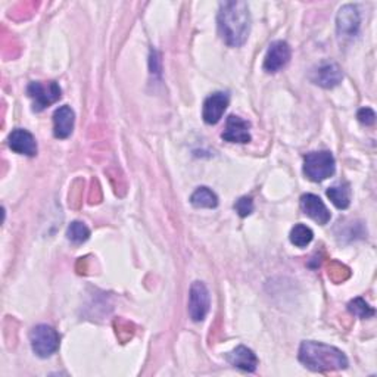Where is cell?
Wrapping results in <instances>:
<instances>
[{"instance_id":"1","label":"cell","mask_w":377,"mask_h":377,"mask_svg":"<svg viewBox=\"0 0 377 377\" xmlns=\"http://www.w3.org/2000/svg\"><path fill=\"white\" fill-rule=\"evenodd\" d=\"M218 33L228 46L239 48L250 31V14L245 2H223L218 11Z\"/></svg>"},{"instance_id":"10","label":"cell","mask_w":377,"mask_h":377,"mask_svg":"<svg viewBox=\"0 0 377 377\" xmlns=\"http://www.w3.org/2000/svg\"><path fill=\"white\" fill-rule=\"evenodd\" d=\"M342 78H344L342 70L338 64H334V62H326V64H322L311 74V80L314 85L324 89L336 87L342 81Z\"/></svg>"},{"instance_id":"13","label":"cell","mask_w":377,"mask_h":377,"mask_svg":"<svg viewBox=\"0 0 377 377\" xmlns=\"http://www.w3.org/2000/svg\"><path fill=\"white\" fill-rule=\"evenodd\" d=\"M8 142H9V148L19 155H26V156L37 155V142L34 136L24 129L14 130L9 134Z\"/></svg>"},{"instance_id":"20","label":"cell","mask_w":377,"mask_h":377,"mask_svg":"<svg viewBox=\"0 0 377 377\" xmlns=\"http://www.w3.org/2000/svg\"><path fill=\"white\" fill-rule=\"evenodd\" d=\"M348 309L360 319H370L374 316V309L363 299V298H355L348 304Z\"/></svg>"},{"instance_id":"11","label":"cell","mask_w":377,"mask_h":377,"mask_svg":"<svg viewBox=\"0 0 377 377\" xmlns=\"http://www.w3.org/2000/svg\"><path fill=\"white\" fill-rule=\"evenodd\" d=\"M250 124L238 115H230L221 137L230 143H249Z\"/></svg>"},{"instance_id":"8","label":"cell","mask_w":377,"mask_h":377,"mask_svg":"<svg viewBox=\"0 0 377 377\" xmlns=\"http://www.w3.org/2000/svg\"><path fill=\"white\" fill-rule=\"evenodd\" d=\"M292 56V51L290 46L286 43L283 40L275 41V43H271L268 48V52L265 55V60H264V70L267 73H279L280 70H283L290 60Z\"/></svg>"},{"instance_id":"5","label":"cell","mask_w":377,"mask_h":377,"mask_svg":"<svg viewBox=\"0 0 377 377\" xmlns=\"http://www.w3.org/2000/svg\"><path fill=\"white\" fill-rule=\"evenodd\" d=\"M27 95L33 100V110L40 112L58 102L62 90L56 81H33L27 87Z\"/></svg>"},{"instance_id":"15","label":"cell","mask_w":377,"mask_h":377,"mask_svg":"<svg viewBox=\"0 0 377 377\" xmlns=\"http://www.w3.org/2000/svg\"><path fill=\"white\" fill-rule=\"evenodd\" d=\"M75 114L74 111L64 105L59 107L53 114V134L56 139H67L74 130Z\"/></svg>"},{"instance_id":"14","label":"cell","mask_w":377,"mask_h":377,"mask_svg":"<svg viewBox=\"0 0 377 377\" xmlns=\"http://www.w3.org/2000/svg\"><path fill=\"white\" fill-rule=\"evenodd\" d=\"M225 360L233 367L240 368V370L248 371V373H254L258 367V359H257V355L254 354V351L243 346V345L238 346L232 352H228L225 355Z\"/></svg>"},{"instance_id":"21","label":"cell","mask_w":377,"mask_h":377,"mask_svg":"<svg viewBox=\"0 0 377 377\" xmlns=\"http://www.w3.org/2000/svg\"><path fill=\"white\" fill-rule=\"evenodd\" d=\"M235 209L236 213L240 216V217H248L254 213V201L253 198L249 196H243L240 198L239 201H236L235 203Z\"/></svg>"},{"instance_id":"9","label":"cell","mask_w":377,"mask_h":377,"mask_svg":"<svg viewBox=\"0 0 377 377\" xmlns=\"http://www.w3.org/2000/svg\"><path fill=\"white\" fill-rule=\"evenodd\" d=\"M228 102H230L228 93L224 92H217L213 93L211 96H208L203 102V110H202L203 121L211 125L217 124L223 118V114L228 107Z\"/></svg>"},{"instance_id":"4","label":"cell","mask_w":377,"mask_h":377,"mask_svg":"<svg viewBox=\"0 0 377 377\" xmlns=\"http://www.w3.org/2000/svg\"><path fill=\"white\" fill-rule=\"evenodd\" d=\"M59 333L48 324H38L30 331L33 352L40 359H49L59 349Z\"/></svg>"},{"instance_id":"6","label":"cell","mask_w":377,"mask_h":377,"mask_svg":"<svg viewBox=\"0 0 377 377\" xmlns=\"http://www.w3.org/2000/svg\"><path fill=\"white\" fill-rule=\"evenodd\" d=\"M209 305H211V297L208 287L201 282H195L188 293V316L193 322H203Z\"/></svg>"},{"instance_id":"22","label":"cell","mask_w":377,"mask_h":377,"mask_svg":"<svg viewBox=\"0 0 377 377\" xmlns=\"http://www.w3.org/2000/svg\"><path fill=\"white\" fill-rule=\"evenodd\" d=\"M357 117H359V121L364 125H373L376 121V114L371 108H361L359 111Z\"/></svg>"},{"instance_id":"12","label":"cell","mask_w":377,"mask_h":377,"mask_svg":"<svg viewBox=\"0 0 377 377\" xmlns=\"http://www.w3.org/2000/svg\"><path fill=\"white\" fill-rule=\"evenodd\" d=\"M301 208H302L304 214H307L311 220H314L322 225L330 221V217H331L330 211L317 195H312V193L304 195L301 198Z\"/></svg>"},{"instance_id":"18","label":"cell","mask_w":377,"mask_h":377,"mask_svg":"<svg viewBox=\"0 0 377 377\" xmlns=\"http://www.w3.org/2000/svg\"><path fill=\"white\" fill-rule=\"evenodd\" d=\"M314 239V233L309 227L305 224H297L292 228L290 232V242L298 246V248H305L308 246Z\"/></svg>"},{"instance_id":"2","label":"cell","mask_w":377,"mask_h":377,"mask_svg":"<svg viewBox=\"0 0 377 377\" xmlns=\"http://www.w3.org/2000/svg\"><path fill=\"white\" fill-rule=\"evenodd\" d=\"M299 361L312 371H334L348 367V359L341 349L311 341L301 344Z\"/></svg>"},{"instance_id":"17","label":"cell","mask_w":377,"mask_h":377,"mask_svg":"<svg viewBox=\"0 0 377 377\" xmlns=\"http://www.w3.org/2000/svg\"><path fill=\"white\" fill-rule=\"evenodd\" d=\"M191 203L195 208H217L218 198L217 195L208 187H199L191 196Z\"/></svg>"},{"instance_id":"3","label":"cell","mask_w":377,"mask_h":377,"mask_svg":"<svg viewBox=\"0 0 377 377\" xmlns=\"http://www.w3.org/2000/svg\"><path fill=\"white\" fill-rule=\"evenodd\" d=\"M334 170H336V162L329 151L311 152L304 158V174L311 181H323L331 177Z\"/></svg>"},{"instance_id":"7","label":"cell","mask_w":377,"mask_h":377,"mask_svg":"<svg viewBox=\"0 0 377 377\" xmlns=\"http://www.w3.org/2000/svg\"><path fill=\"white\" fill-rule=\"evenodd\" d=\"M361 16L354 5H345L339 9L336 16V28L338 34L342 38H354L360 31Z\"/></svg>"},{"instance_id":"16","label":"cell","mask_w":377,"mask_h":377,"mask_svg":"<svg viewBox=\"0 0 377 377\" xmlns=\"http://www.w3.org/2000/svg\"><path fill=\"white\" fill-rule=\"evenodd\" d=\"M327 198L331 201V203L339 208L346 209L351 205V187L348 183L334 184L327 188Z\"/></svg>"},{"instance_id":"19","label":"cell","mask_w":377,"mask_h":377,"mask_svg":"<svg viewBox=\"0 0 377 377\" xmlns=\"http://www.w3.org/2000/svg\"><path fill=\"white\" fill-rule=\"evenodd\" d=\"M67 236L73 243H83L90 238V230L85 223L74 221L67 230Z\"/></svg>"}]
</instances>
